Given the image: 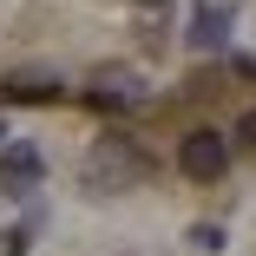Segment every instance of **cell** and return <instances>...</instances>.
I'll return each instance as SVG.
<instances>
[{
    "instance_id": "obj_1",
    "label": "cell",
    "mask_w": 256,
    "mask_h": 256,
    "mask_svg": "<svg viewBox=\"0 0 256 256\" xmlns=\"http://www.w3.org/2000/svg\"><path fill=\"white\" fill-rule=\"evenodd\" d=\"M151 178V158H144V144L125 138V132H106V138H92L86 144V164H79V184L92 197H118V190H138Z\"/></svg>"
},
{
    "instance_id": "obj_2",
    "label": "cell",
    "mask_w": 256,
    "mask_h": 256,
    "mask_svg": "<svg viewBox=\"0 0 256 256\" xmlns=\"http://www.w3.org/2000/svg\"><path fill=\"white\" fill-rule=\"evenodd\" d=\"M178 171H184L190 184H217V178L230 171V138L210 132V125L184 132V138H178Z\"/></svg>"
},
{
    "instance_id": "obj_3",
    "label": "cell",
    "mask_w": 256,
    "mask_h": 256,
    "mask_svg": "<svg viewBox=\"0 0 256 256\" xmlns=\"http://www.w3.org/2000/svg\"><path fill=\"white\" fill-rule=\"evenodd\" d=\"M40 178H46V164H40V151H33L26 138L0 144V190H7V197H33Z\"/></svg>"
},
{
    "instance_id": "obj_4",
    "label": "cell",
    "mask_w": 256,
    "mask_h": 256,
    "mask_svg": "<svg viewBox=\"0 0 256 256\" xmlns=\"http://www.w3.org/2000/svg\"><path fill=\"white\" fill-rule=\"evenodd\" d=\"M60 92H66V79L60 72H40V66H20V72L0 79V98H14V106H53Z\"/></svg>"
},
{
    "instance_id": "obj_5",
    "label": "cell",
    "mask_w": 256,
    "mask_h": 256,
    "mask_svg": "<svg viewBox=\"0 0 256 256\" xmlns=\"http://www.w3.org/2000/svg\"><path fill=\"white\" fill-rule=\"evenodd\" d=\"M86 98H92L98 112H112V106L125 112V106H138L144 92H138V72H125V66H98V72L86 79Z\"/></svg>"
},
{
    "instance_id": "obj_6",
    "label": "cell",
    "mask_w": 256,
    "mask_h": 256,
    "mask_svg": "<svg viewBox=\"0 0 256 256\" xmlns=\"http://www.w3.org/2000/svg\"><path fill=\"white\" fill-rule=\"evenodd\" d=\"M230 20H236V7H230V0H197L190 46H204V53H210V46H224V40H230Z\"/></svg>"
},
{
    "instance_id": "obj_7",
    "label": "cell",
    "mask_w": 256,
    "mask_h": 256,
    "mask_svg": "<svg viewBox=\"0 0 256 256\" xmlns=\"http://www.w3.org/2000/svg\"><path fill=\"white\" fill-rule=\"evenodd\" d=\"M125 7H132V26H138L144 46H164V33H171V0H125Z\"/></svg>"
},
{
    "instance_id": "obj_8",
    "label": "cell",
    "mask_w": 256,
    "mask_h": 256,
    "mask_svg": "<svg viewBox=\"0 0 256 256\" xmlns=\"http://www.w3.org/2000/svg\"><path fill=\"white\" fill-rule=\"evenodd\" d=\"M190 243H197L204 256H217V250H224V230H217V224H197V230H190Z\"/></svg>"
},
{
    "instance_id": "obj_9",
    "label": "cell",
    "mask_w": 256,
    "mask_h": 256,
    "mask_svg": "<svg viewBox=\"0 0 256 256\" xmlns=\"http://www.w3.org/2000/svg\"><path fill=\"white\" fill-rule=\"evenodd\" d=\"M230 138H236V144H243V151H256V112H243V118H236V125H230Z\"/></svg>"
},
{
    "instance_id": "obj_10",
    "label": "cell",
    "mask_w": 256,
    "mask_h": 256,
    "mask_svg": "<svg viewBox=\"0 0 256 256\" xmlns=\"http://www.w3.org/2000/svg\"><path fill=\"white\" fill-rule=\"evenodd\" d=\"M26 243H33L26 230H7V236H0V256H26Z\"/></svg>"
}]
</instances>
